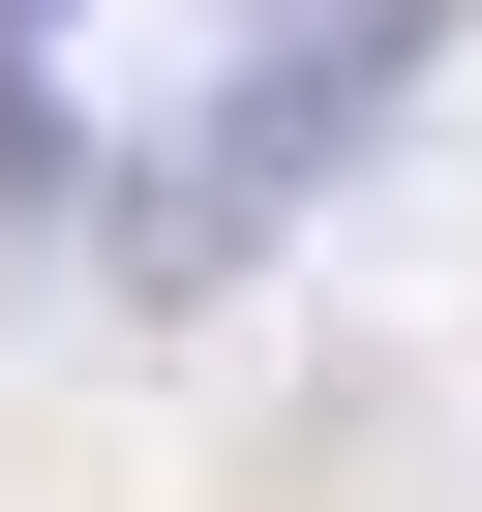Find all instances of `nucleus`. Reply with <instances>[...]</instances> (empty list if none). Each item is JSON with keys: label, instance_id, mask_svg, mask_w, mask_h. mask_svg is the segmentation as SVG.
I'll return each mask as SVG.
<instances>
[{"label": "nucleus", "instance_id": "nucleus-1", "mask_svg": "<svg viewBox=\"0 0 482 512\" xmlns=\"http://www.w3.org/2000/svg\"><path fill=\"white\" fill-rule=\"evenodd\" d=\"M452 31H482V0H241V61H211V91H181V151L121 181V272H151V302H181V272H241L332 151H392V121H422V61H452Z\"/></svg>", "mask_w": 482, "mask_h": 512}]
</instances>
